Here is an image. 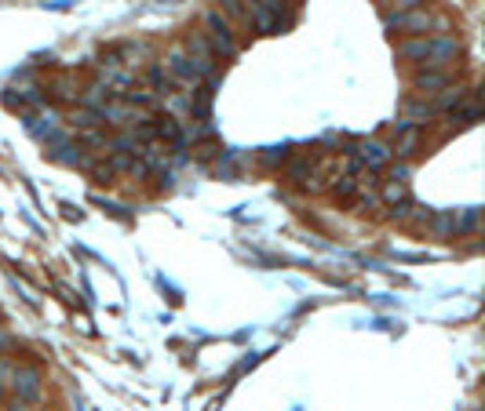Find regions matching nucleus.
<instances>
[{
    "instance_id": "1",
    "label": "nucleus",
    "mask_w": 485,
    "mask_h": 411,
    "mask_svg": "<svg viewBox=\"0 0 485 411\" xmlns=\"http://www.w3.org/2000/svg\"><path fill=\"white\" fill-rule=\"evenodd\" d=\"M456 55H460L456 37H412V40H405V44L398 48V58L419 62V66H427V70L449 66Z\"/></svg>"
},
{
    "instance_id": "2",
    "label": "nucleus",
    "mask_w": 485,
    "mask_h": 411,
    "mask_svg": "<svg viewBox=\"0 0 485 411\" xmlns=\"http://www.w3.org/2000/svg\"><path fill=\"white\" fill-rule=\"evenodd\" d=\"M248 23L256 33H281L288 30V15H285V0H248Z\"/></svg>"
},
{
    "instance_id": "3",
    "label": "nucleus",
    "mask_w": 485,
    "mask_h": 411,
    "mask_svg": "<svg viewBox=\"0 0 485 411\" xmlns=\"http://www.w3.org/2000/svg\"><path fill=\"white\" fill-rule=\"evenodd\" d=\"M204 40H208V48H212L216 58H234L238 48H241L238 37H234V26H230L219 11H208L204 15Z\"/></svg>"
},
{
    "instance_id": "4",
    "label": "nucleus",
    "mask_w": 485,
    "mask_h": 411,
    "mask_svg": "<svg viewBox=\"0 0 485 411\" xmlns=\"http://www.w3.org/2000/svg\"><path fill=\"white\" fill-rule=\"evenodd\" d=\"M431 11H424V8H409V11H391L387 15V30H394V33H409V37H427V30H431Z\"/></svg>"
},
{
    "instance_id": "5",
    "label": "nucleus",
    "mask_w": 485,
    "mask_h": 411,
    "mask_svg": "<svg viewBox=\"0 0 485 411\" xmlns=\"http://www.w3.org/2000/svg\"><path fill=\"white\" fill-rule=\"evenodd\" d=\"M391 146H383V142H357V149H354V164L362 167V171H383L387 164H391Z\"/></svg>"
},
{
    "instance_id": "6",
    "label": "nucleus",
    "mask_w": 485,
    "mask_h": 411,
    "mask_svg": "<svg viewBox=\"0 0 485 411\" xmlns=\"http://www.w3.org/2000/svg\"><path fill=\"white\" fill-rule=\"evenodd\" d=\"M379 197H383V204H391V208L409 204V171L402 164L391 171V179L383 182V189H379Z\"/></svg>"
},
{
    "instance_id": "7",
    "label": "nucleus",
    "mask_w": 485,
    "mask_h": 411,
    "mask_svg": "<svg viewBox=\"0 0 485 411\" xmlns=\"http://www.w3.org/2000/svg\"><path fill=\"white\" fill-rule=\"evenodd\" d=\"M15 397L23 400V404H33L40 400V375L33 372V367H15Z\"/></svg>"
},
{
    "instance_id": "8",
    "label": "nucleus",
    "mask_w": 485,
    "mask_h": 411,
    "mask_svg": "<svg viewBox=\"0 0 485 411\" xmlns=\"http://www.w3.org/2000/svg\"><path fill=\"white\" fill-rule=\"evenodd\" d=\"M449 88V73H438V70H424L416 77V91L419 95H438Z\"/></svg>"
},
{
    "instance_id": "9",
    "label": "nucleus",
    "mask_w": 485,
    "mask_h": 411,
    "mask_svg": "<svg viewBox=\"0 0 485 411\" xmlns=\"http://www.w3.org/2000/svg\"><path fill=\"white\" fill-rule=\"evenodd\" d=\"M219 15L226 18V23L252 26V23H248V8H245V0H219Z\"/></svg>"
},
{
    "instance_id": "10",
    "label": "nucleus",
    "mask_w": 485,
    "mask_h": 411,
    "mask_svg": "<svg viewBox=\"0 0 485 411\" xmlns=\"http://www.w3.org/2000/svg\"><path fill=\"white\" fill-rule=\"evenodd\" d=\"M405 117H409V124L416 127V124H424V120L434 117V106H431V102H409V106H405Z\"/></svg>"
},
{
    "instance_id": "11",
    "label": "nucleus",
    "mask_w": 485,
    "mask_h": 411,
    "mask_svg": "<svg viewBox=\"0 0 485 411\" xmlns=\"http://www.w3.org/2000/svg\"><path fill=\"white\" fill-rule=\"evenodd\" d=\"M387 8H398V11H409V8H419V0H379Z\"/></svg>"
}]
</instances>
